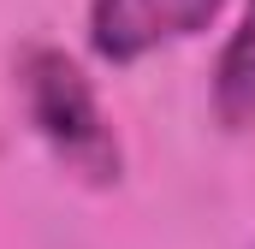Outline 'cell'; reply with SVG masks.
Listing matches in <instances>:
<instances>
[{
  "label": "cell",
  "instance_id": "3",
  "mask_svg": "<svg viewBox=\"0 0 255 249\" xmlns=\"http://www.w3.org/2000/svg\"><path fill=\"white\" fill-rule=\"evenodd\" d=\"M214 107L232 130L255 124V0L244 6V24L232 30L226 54H220V71H214Z\"/></svg>",
  "mask_w": 255,
  "mask_h": 249
},
{
  "label": "cell",
  "instance_id": "1",
  "mask_svg": "<svg viewBox=\"0 0 255 249\" xmlns=\"http://www.w3.org/2000/svg\"><path fill=\"white\" fill-rule=\"evenodd\" d=\"M18 83H24L30 124L42 130V142L54 148V160L65 172H77L83 184H119L125 154H119V136H113L107 113H101L89 77L54 48H30Z\"/></svg>",
  "mask_w": 255,
  "mask_h": 249
},
{
  "label": "cell",
  "instance_id": "2",
  "mask_svg": "<svg viewBox=\"0 0 255 249\" xmlns=\"http://www.w3.org/2000/svg\"><path fill=\"white\" fill-rule=\"evenodd\" d=\"M220 6L226 0H89V48L113 65H130L208 30Z\"/></svg>",
  "mask_w": 255,
  "mask_h": 249
}]
</instances>
